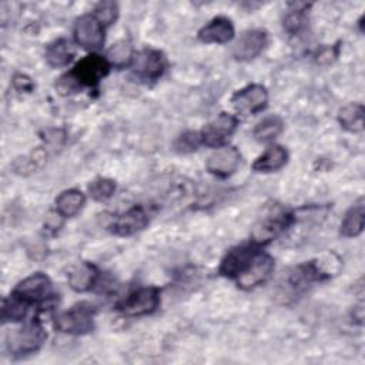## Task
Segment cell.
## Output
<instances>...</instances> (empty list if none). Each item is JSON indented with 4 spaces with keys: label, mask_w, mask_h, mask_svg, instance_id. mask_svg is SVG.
<instances>
[{
    "label": "cell",
    "mask_w": 365,
    "mask_h": 365,
    "mask_svg": "<svg viewBox=\"0 0 365 365\" xmlns=\"http://www.w3.org/2000/svg\"><path fill=\"white\" fill-rule=\"evenodd\" d=\"M47 334L38 318H33L19 329H13L7 335V349L16 356H23L38 351L46 341Z\"/></svg>",
    "instance_id": "6da1fadb"
},
{
    "label": "cell",
    "mask_w": 365,
    "mask_h": 365,
    "mask_svg": "<svg viewBox=\"0 0 365 365\" xmlns=\"http://www.w3.org/2000/svg\"><path fill=\"white\" fill-rule=\"evenodd\" d=\"M94 314L96 309L91 304L80 302L57 315L54 327L64 334L83 335L94 328Z\"/></svg>",
    "instance_id": "7a4b0ae2"
},
{
    "label": "cell",
    "mask_w": 365,
    "mask_h": 365,
    "mask_svg": "<svg viewBox=\"0 0 365 365\" xmlns=\"http://www.w3.org/2000/svg\"><path fill=\"white\" fill-rule=\"evenodd\" d=\"M292 222V214L282 210L275 208L269 211L265 217H262L252 230V242L255 245H264L277 238L282 231H285Z\"/></svg>",
    "instance_id": "3957f363"
},
{
    "label": "cell",
    "mask_w": 365,
    "mask_h": 365,
    "mask_svg": "<svg viewBox=\"0 0 365 365\" xmlns=\"http://www.w3.org/2000/svg\"><path fill=\"white\" fill-rule=\"evenodd\" d=\"M160 302V289L157 287H145L131 292L117 304V311L125 317H140L155 311Z\"/></svg>",
    "instance_id": "277c9868"
},
{
    "label": "cell",
    "mask_w": 365,
    "mask_h": 365,
    "mask_svg": "<svg viewBox=\"0 0 365 365\" xmlns=\"http://www.w3.org/2000/svg\"><path fill=\"white\" fill-rule=\"evenodd\" d=\"M268 101V93L261 84H250L238 90L232 97L231 103L234 110L240 115H252L262 111Z\"/></svg>",
    "instance_id": "5b68a950"
},
{
    "label": "cell",
    "mask_w": 365,
    "mask_h": 365,
    "mask_svg": "<svg viewBox=\"0 0 365 365\" xmlns=\"http://www.w3.org/2000/svg\"><path fill=\"white\" fill-rule=\"evenodd\" d=\"M237 123L238 121L232 114L221 113L200 131L201 144H205L207 147H221L235 131Z\"/></svg>",
    "instance_id": "8992f818"
},
{
    "label": "cell",
    "mask_w": 365,
    "mask_h": 365,
    "mask_svg": "<svg viewBox=\"0 0 365 365\" xmlns=\"http://www.w3.org/2000/svg\"><path fill=\"white\" fill-rule=\"evenodd\" d=\"M131 68L138 78L147 80V81H155L164 73L165 58L161 51L145 48L140 51L135 57H133Z\"/></svg>",
    "instance_id": "52a82bcc"
},
{
    "label": "cell",
    "mask_w": 365,
    "mask_h": 365,
    "mask_svg": "<svg viewBox=\"0 0 365 365\" xmlns=\"http://www.w3.org/2000/svg\"><path fill=\"white\" fill-rule=\"evenodd\" d=\"M274 269V259L264 252H258L248 267L235 278L237 285L242 289H251L268 279Z\"/></svg>",
    "instance_id": "ba28073f"
},
{
    "label": "cell",
    "mask_w": 365,
    "mask_h": 365,
    "mask_svg": "<svg viewBox=\"0 0 365 365\" xmlns=\"http://www.w3.org/2000/svg\"><path fill=\"white\" fill-rule=\"evenodd\" d=\"M150 222V211L144 205H134L125 212L115 215L111 220L108 228L121 237L133 235L141 231Z\"/></svg>",
    "instance_id": "9c48e42d"
},
{
    "label": "cell",
    "mask_w": 365,
    "mask_h": 365,
    "mask_svg": "<svg viewBox=\"0 0 365 365\" xmlns=\"http://www.w3.org/2000/svg\"><path fill=\"white\" fill-rule=\"evenodd\" d=\"M110 71V63L107 58L98 54H90L81 58L73 68L71 74L78 80L81 86H96Z\"/></svg>",
    "instance_id": "30bf717a"
},
{
    "label": "cell",
    "mask_w": 365,
    "mask_h": 365,
    "mask_svg": "<svg viewBox=\"0 0 365 365\" xmlns=\"http://www.w3.org/2000/svg\"><path fill=\"white\" fill-rule=\"evenodd\" d=\"M74 38L86 50H98L104 43L103 24L94 16H81L74 24Z\"/></svg>",
    "instance_id": "8fae6325"
},
{
    "label": "cell",
    "mask_w": 365,
    "mask_h": 365,
    "mask_svg": "<svg viewBox=\"0 0 365 365\" xmlns=\"http://www.w3.org/2000/svg\"><path fill=\"white\" fill-rule=\"evenodd\" d=\"M51 291L53 288H51L50 278L41 272H36L24 278L21 282H19L13 294L27 301L29 304H33V302H43L47 298H50Z\"/></svg>",
    "instance_id": "7c38bea8"
},
{
    "label": "cell",
    "mask_w": 365,
    "mask_h": 365,
    "mask_svg": "<svg viewBox=\"0 0 365 365\" xmlns=\"http://www.w3.org/2000/svg\"><path fill=\"white\" fill-rule=\"evenodd\" d=\"M241 161V154L235 147L230 145H221L215 151L211 153V155L207 160V170L212 175L227 178L232 175Z\"/></svg>",
    "instance_id": "4fadbf2b"
},
{
    "label": "cell",
    "mask_w": 365,
    "mask_h": 365,
    "mask_svg": "<svg viewBox=\"0 0 365 365\" xmlns=\"http://www.w3.org/2000/svg\"><path fill=\"white\" fill-rule=\"evenodd\" d=\"M258 247L252 245H240L227 252L220 265V274L228 278H237L251 262V259L258 254Z\"/></svg>",
    "instance_id": "5bb4252c"
},
{
    "label": "cell",
    "mask_w": 365,
    "mask_h": 365,
    "mask_svg": "<svg viewBox=\"0 0 365 365\" xmlns=\"http://www.w3.org/2000/svg\"><path fill=\"white\" fill-rule=\"evenodd\" d=\"M268 43V34L265 30L252 29L244 31L235 41L232 54L237 60L247 61L257 57Z\"/></svg>",
    "instance_id": "9a60e30c"
},
{
    "label": "cell",
    "mask_w": 365,
    "mask_h": 365,
    "mask_svg": "<svg viewBox=\"0 0 365 365\" xmlns=\"http://www.w3.org/2000/svg\"><path fill=\"white\" fill-rule=\"evenodd\" d=\"M234 37V26L225 17H215L198 31L202 43H227Z\"/></svg>",
    "instance_id": "2e32d148"
},
{
    "label": "cell",
    "mask_w": 365,
    "mask_h": 365,
    "mask_svg": "<svg viewBox=\"0 0 365 365\" xmlns=\"http://www.w3.org/2000/svg\"><path fill=\"white\" fill-rule=\"evenodd\" d=\"M98 279V271L88 262L76 265L68 274V285L77 292H86L93 288Z\"/></svg>",
    "instance_id": "e0dca14e"
},
{
    "label": "cell",
    "mask_w": 365,
    "mask_h": 365,
    "mask_svg": "<svg viewBox=\"0 0 365 365\" xmlns=\"http://www.w3.org/2000/svg\"><path fill=\"white\" fill-rule=\"evenodd\" d=\"M288 160V153L281 145H271L265 150L262 155H259L254 164L252 170L257 173H272L285 165Z\"/></svg>",
    "instance_id": "ac0fdd59"
},
{
    "label": "cell",
    "mask_w": 365,
    "mask_h": 365,
    "mask_svg": "<svg viewBox=\"0 0 365 365\" xmlns=\"http://www.w3.org/2000/svg\"><path fill=\"white\" fill-rule=\"evenodd\" d=\"M86 197L80 190H66L56 198V211L60 217L70 218L80 212Z\"/></svg>",
    "instance_id": "d6986e66"
},
{
    "label": "cell",
    "mask_w": 365,
    "mask_h": 365,
    "mask_svg": "<svg viewBox=\"0 0 365 365\" xmlns=\"http://www.w3.org/2000/svg\"><path fill=\"white\" fill-rule=\"evenodd\" d=\"M76 54L73 44L67 38H58L50 43L46 48V60L51 67L67 66Z\"/></svg>",
    "instance_id": "ffe728a7"
},
{
    "label": "cell",
    "mask_w": 365,
    "mask_h": 365,
    "mask_svg": "<svg viewBox=\"0 0 365 365\" xmlns=\"http://www.w3.org/2000/svg\"><path fill=\"white\" fill-rule=\"evenodd\" d=\"M338 121L342 128L358 133L364 128V106L351 103L345 107H342L338 113Z\"/></svg>",
    "instance_id": "44dd1931"
},
{
    "label": "cell",
    "mask_w": 365,
    "mask_h": 365,
    "mask_svg": "<svg viewBox=\"0 0 365 365\" xmlns=\"http://www.w3.org/2000/svg\"><path fill=\"white\" fill-rule=\"evenodd\" d=\"M365 224V210L364 205L352 207L344 217L341 222V235L344 237H356L362 232Z\"/></svg>",
    "instance_id": "7402d4cb"
},
{
    "label": "cell",
    "mask_w": 365,
    "mask_h": 365,
    "mask_svg": "<svg viewBox=\"0 0 365 365\" xmlns=\"http://www.w3.org/2000/svg\"><path fill=\"white\" fill-rule=\"evenodd\" d=\"M282 128H284V123L278 115H268L255 125L254 137L257 141H261V143L271 141L281 134Z\"/></svg>",
    "instance_id": "603a6c76"
},
{
    "label": "cell",
    "mask_w": 365,
    "mask_h": 365,
    "mask_svg": "<svg viewBox=\"0 0 365 365\" xmlns=\"http://www.w3.org/2000/svg\"><path fill=\"white\" fill-rule=\"evenodd\" d=\"M29 305L30 304L27 301H24L20 297L11 294L10 298H6L3 301V308H1L3 321L4 322H7V321H11V322L21 321L27 314Z\"/></svg>",
    "instance_id": "cb8c5ba5"
},
{
    "label": "cell",
    "mask_w": 365,
    "mask_h": 365,
    "mask_svg": "<svg viewBox=\"0 0 365 365\" xmlns=\"http://www.w3.org/2000/svg\"><path fill=\"white\" fill-rule=\"evenodd\" d=\"M107 61L114 67H124L133 61V46L128 40H120L107 51Z\"/></svg>",
    "instance_id": "d4e9b609"
},
{
    "label": "cell",
    "mask_w": 365,
    "mask_h": 365,
    "mask_svg": "<svg viewBox=\"0 0 365 365\" xmlns=\"http://www.w3.org/2000/svg\"><path fill=\"white\" fill-rule=\"evenodd\" d=\"M115 191V182L110 178H96L88 184V192L96 201L108 200Z\"/></svg>",
    "instance_id": "484cf974"
},
{
    "label": "cell",
    "mask_w": 365,
    "mask_h": 365,
    "mask_svg": "<svg viewBox=\"0 0 365 365\" xmlns=\"http://www.w3.org/2000/svg\"><path fill=\"white\" fill-rule=\"evenodd\" d=\"M118 16V6L114 1H101L94 9V17L103 24L110 26Z\"/></svg>",
    "instance_id": "4316f807"
},
{
    "label": "cell",
    "mask_w": 365,
    "mask_h": 365,
    "mask_svg": "<svg viewBox=\"0 0 365 365\" xmlns=\"http://www.w3.org/2000/svg\"><path fill=\"white\" fill-rule=\"evenodd\" d=\"M201 144V138H200V133H194V131H187L184 133L175 143V148L181 153H188L192 150H197V147Z\"/></svg>",
    "instance_id": "83f0119b"
},
{
    "label": "cell",
    "mask_w": 365,
    "mask_h": 365,
    "mask_svg": "<svg viewBox=\"0 0 365 365\" xmlns=\"http://www.w3.org/2000/svg\"><path fill=\"white\" fill-rule=\"evenodd\" d=\"M305 23V16H304V10L301 9H294L291 10L285 19H284V27L289 31V33H297L304 27Z\"/></svg>",
    "instance_id": "f1b7e54d"
},
{
    "label": "cell",
    "mask_w": 365,
    "mask_h": 365,
    "mask_svg": "<svg viewBox=\"0 0 365 365\" xmlns=\"http://www.w3.org/2000/svg\"><path fill=\"white\" fill-rule=\"evenodd\" d=\"M56 87H57V90L60 91V94H64V96H66V94H71V93L78 91L80 87H81V84L78 83V80H77V78L71 74V71H70V73L61 76V77L57 80Z\"/></svg>",
    "instance_id": "f546056e"
},
{
    "label": "cell",
    "mask_w": 365,
    "mask_h": 365,
    "mask_svg": "<svg viewBox=\"0 0 365 365\" xmlns=\"http://www.w3.org/2000/svg\"><path fill=\"white\" fill-rule=\"evenodd\" d=\"M13 84L20 91H31L33 90V81L24 74H16L13 78Z\"/></svg>",
    "instance_id": "4dcf8cb0"
}]
</instances>
